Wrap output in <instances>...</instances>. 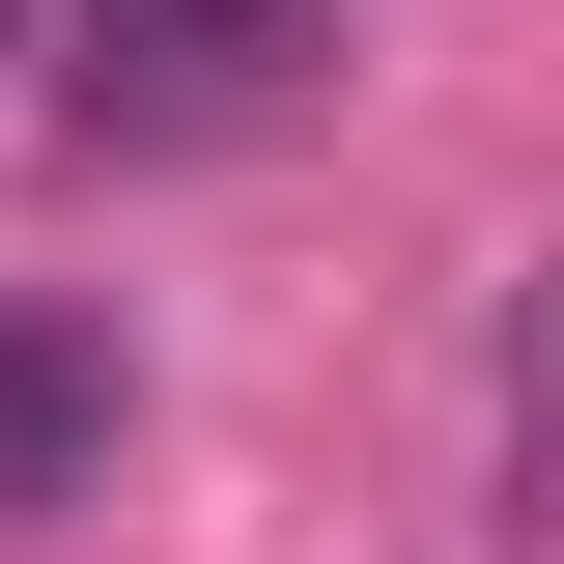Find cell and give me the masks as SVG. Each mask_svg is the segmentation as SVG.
I'll use <instances>...</instances> for the list:
<instances>
[{
    "label": "cell",
    "mask_w": 564,
    "mask_h": 564,
    "mask_svg": "<svg viewBox=\"0 0 564 564\" xmlns=\"http://www.w3.org/2000/svg\"><path fill=\"white\" fill-rule=\"evenodd\" d=\"M311 85H339V0H57V113L141 141V170L170 141H282Z\"/></svg>",
    "instance_id": "cell-1"
},
{
    "label": "cell",
    "mask_w": 564,
    "mask_h": 564,
    "mask_svg": "<svg viewBox=\"0 0 564 564\" xmlns=\"http://www.w3.org/2000/svg\"><path fill=\"white\" fill-rule=\"evenodd\" d=\"M113 423H141V367H113V311H0V536L113 480Z\"/></svg>",
    "instance_id": "cell-2"
},
{
    "label": "cell",
    "mask_w": 564,
    "mask_h": 564,
    "mask_svg": "<svg viewBox=\"0 0 564 564\" xmlns=\"http://www.w3.org/2000/svg\"><path fill=\"white\" fill-rule=\"evenodd\" d=\"M0 57H29V0H0Z\"/></svg>",
    "instance_id": "cell-3"
}]
</instances>
